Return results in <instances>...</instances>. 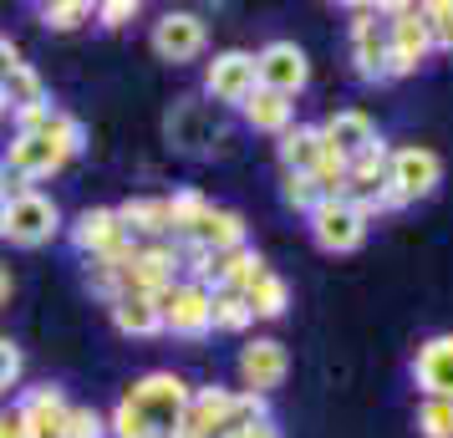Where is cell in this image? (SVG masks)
<instances>
[{"mask_svg": "<svg viewBox=\"0 0 453 438\" xmlns=\"http://www.w3.org/2000/svg\"><path fill=\"white\" fill-rule=\"evenodd\" d=\"M240 112H245V123L255 133H270V138H286L290 127H296V103L290 97H275L265 87H255L245 103H240Z\"/></svg>", "mask_w": 453, "mask_h": 438, "instance_id": "ffe728a7", "label": "cell"}, {"mask_svg": "<svg viewBox=\"0 0 453 438\" xmlns=\"http://www.w3.org/2000/svg\"><path fill=\"white\" fill-rule=\"evenodd\" d=\"M62 438H107L103 413H92V408H66V418H62Z\"/></svg>", "mask_w": 453, "mask_h": 438, "instance_id": "1f68e13d", "label": "cell"}, {"mask_svg": "<svg viewBox=\"0 0 453 438\" xmlns=\"http://www.w3.org/2000/svg\"><path fill=\"white\" fill-rule=\"evenodd\" d=\"M16 377H21V347L11 336H0V393L16 388Z\"/></svg>", "mask_w": 453, "mask_h": 438, "instance_id": "d6a6232c", "label": "cell"}, {"mask_svg": "<svg viewBox=\"0 0 453 438\" xmlns=\"http://www.w3.org/2000/svg\"><path fill=\"white\" fill-rule=\"evenodd\" d=\"M118 219H123V230L138 240V234H148V240H158V234H168L173 225H168V199H127L123 209H118Z\"/></svg>", "mask_w": 453, "mask_h": 438, "instance_id": "603a6c76", "label": "cell"}, {"mask_svg": "<svg viewBox=\"0 0 453 438\" xmlns=\"http://www.w3.org/2000/svg\"><path fill=\"white\" fill-rule=\"evenodd\" d=\"M0 92H5V107H11V112H26V107H42V103H46L42 77H36V72H31L26 62L16 66L5 82H0Z\"/></svg>", "mask_w": 453, "mask_h": 438, "instance_id": "d4e9b609", "label": "cell"}, {"mask_svg": "<svg viewBox=\"0 0 453 438\" xmlns=\"http://www.w3.org/2000/svg\"><path fill=\"white\" fill-rule=\"evenodd\" d=\"M423 21H428L433 51H453V0H433V5H423Z\"/></svg>", "mask_w": 453, "mask_h": 438, "instance_id": "f546056e", "label": "cell"}, {"mask_svg": "<svg viewBox=\"0 0 453 438\" xmlns=\"http://www.w3.org/2000/svg\"><path fill=\"white\" fill-rule=\"evenodd\" d=\"M204 214H209V199L199 194V188H184V194H173V199H168V225H173L179 240H188V230H194Z\"/></svg>", "mask_w": 453, "mask_h": 438, "instance_id": "484cf974", "label": "cell"}, {"mask_svg": "<svg viewBox=\"0 0 453 438\" xmlns=\"http://www.w3.org/2000/svg\"><path fill=\"white\" fill-rule=\"evenodd\" d=\"M16 194H21V188H11L5 179H0V230H5V209H11V199H16Z\"/></svg>", "mask_w": 453, "mask_h": 438, "instance_id": "74e56055", "label": "cell"}, {"mask_svg": "<svg viewBox=\"0 0 453 438\" xmlns=\"http://www.w3.org/2000/svg\"><path fill=\"white\" fill-rule=\"evenodd\" d=\"M204 92L214 103H245L255 92V57L250 51H219L214 62L204 66Z\"/></svg>", "mask_w": 453, "mask_h": 438, "instance_id": "5bb4252c", "label": "cell"}, {"mask_svg": "<svg viewBox=\"0 0 453 438\" xmlns=\"http://www.w3.org/2000/svg\"><path fill=\"white\" fill-rule=\"evenodd\" d=\"M16 66H21V51H16V42H11V36H0V82H5Z\"/></svg>", "mask_w": 453, "mask_h": 438, "instance_id": "e575fe53", "label": "cell"}, {"mask_svg": "<svg viewBox=\"0 0 453 438\" xmlns=\"http://www.w3.org/2000/svg\"><path fill=\"white\" fill-rule=\"evenodd\" d=\"M158 311H164V332L184 336V342H204L214 332V291H204L199 280H179L173 291H164Z\"/></svg>", "mask_w": 453, "mask_h": 438, "instance_id": "277c9868", "label": "cell"}, {"mask_svg": "<svg viewBox=\"0 0 453 438\" xmlns=\"http://www.w3.org/2000/svg\"><path fill=\"white\" fill-rule=\"evenodd\" d=\"M72 153H82V123L62 112L51 133H16V143L5 148V173H16L26 184L31 179H51Z\"/></svg>", "mask_w": 453, "mask_h": 438, "instance_id": "6da1fadb", "label": "cell"}, {"mask_svg": "<svg viewBox=\"0 0 453 438\" xmlns=\"http://www.w3.org/2000/svg\"><path fill=\"white\" fill-rule=\"evenodd\" d=\"M66 408H72V403L62 397V388L46 382V388H31V393L21 397L16 413H21V423H26V438H62Z\"/></svg>", "mask_w": 453, "mask_h": 438, "instance_id": "e0dca14e", "label": "cell"}, {"mask_svg": "<svg viewBox=\"0 0 453 438\" xmlns=\"http://www.w3.org/2000/svg\"><path fill=\"white\" fill-rule=\"evenodd\" d=\"M255 311L245 306V296L234 291H214V332H245Z\"/></svg>", "mask_w": 453, "mask_h": 438, "instance_id": "83f0119b", "label": "cell"}, {"mask_svg": "<svg viewBox=\"0 0 453 438\" xmlns=\"http://www.w3.org/2000/svg\"><path fill=\"white\" fill-rule=\"evenodd\" d=\"M443 184V158L433 153V148H397L388 158V188L397 204H418V199H428L433 188Z\"/></svg>", "mask_w": 453, "mask_h": 438, "instance_id": "8992f818", "label": "cell"}, {"mask_svg": "<svg viewBox=\"0 0 453 438\" xmlns=\"http://www.w3.org/2000/svg\"><path fill=\"white\" fill-rule=\"evenodd\" d=\"M306 219H311V240L326 255H351L367 240V214L351 204V199H321Z\"/></svg>", "mask_w": 453, "mask_h": 438, "instance_id": "5b68a950", "label": "cell"}, {"mask_svg": "<svg viewBox=\"0 0 453 438\" xmlns=\"http://www.w3.org/2000/svg\"><path fill=\"white\" fill-rule=\"evenodd\" d=\"M351 62H357L362 82H388V21H382V5H357Z\"/></svg>", "mask_w": 453, "mask_h": 438, "instance_id": "9c48e42d", "label": "cell"}, {"mask_svg": "<svg viewBox=\"0 0 453 438\" xmlns=\"http://www.w3.org/2000/svg\"><path fill=\"white\" fill-rule=\"evenodd\" d=\"M82 21H92V5H82V0H57V5H42V26H46V31H77Z\"/></svg>", "mask_w": 453, "mask_h": 438, "instance_id": "f1b7e54d", "label": "cell"}, {"mask_svg": "<svg viewBox=\"0 0 453 438\" xmlns=\"http://www.w3.org/2000/svg\"><path fill=\"white\" fill-rule=\"evenodd\" d=\"M188 393H194V388H188L184 377L148 373V377H138L123 397L148 418V428H153L158 438H173L179 434V418H184V408H188Z\"/></svg>", "mask_w": 453, "mask_h": 438, "instance_id": "7a4b0ae2", "label": "cell"}, {"mask_svg": "<svg viewBox=\"0 0 453 438\" xmlns=\"http://www.w3.org/2000/svg\"><path fill=\"white\" fill-rule=\"evenodd\" d=\"M311 82V62L296 42H270L255 51V87H265L275 97H296Z\"/></svg>", "mask_w": 453, "mask_h": 438, "instance_id": "ba28073f", "label": "cell"}, {"mask_svg": "<svg viewBox=\"0 0 453 438\" xmlns=\"http://www.w3.org/2000/svg\"><path fill=\"white\" fill-rule=\"evenodd\" d=\"M57 225H62V214H57V204L46 199V194H36V188H21L16 199H11V209H5V240L11 245H21V250H36V245H46L51 234H57Z\"/></svg>", "mask_w": 453, "mask_h": 438, "instance_id": "52a82bcc", "label": "cell"}, {"mask_svg": "<svg viewBox=\"0 0 453 438\" xmlns=\"http://www.w3.org/2000/svg\"><path fill=\"white\" fill-rule=\"evenodd\" d=\"M234 434V393L229 388H199L188 393V408L179 418L173 438H229Z\"/></svg>", "mask_w": 453, "mask_h": 438, "instance_id": "30bf717a", "label": "cell"}, {"mask_svg": "<svg viewBox=\"0 0 453 438\" xmlns=\"http://www.w3.org/2000/svg\"><path fill=\"white\" fill-rule=\"evenodd\" d=\"M168 143L184 148V153H209V143H219V123H214V112H209L204 103L184 97V103L168 112Z\"/></svg>", "mask_w": 453, "mask_h": 438, "instance_id": "9a60e30c", "label": "cell"}, {"mask_svg": "<svg viewBox=\"0 0 453 438\" xmlns=\"http://www.w3.org/2000/svg\"><path fill=\"white\" fill-rule=\"evenodd\" d=\"M209 31L199 16H188V11H168L164 21H153V51L164 57V62H194L199 51H204Z\"/></svg>", "mask_w": 453, "mask_h": 438, "instance_id": "7c38bea8", "label": "cell"}, {"mask_svg": "<svg viewBox=\"0 0 453 438\" xmlns=\"http://www.w3.org/2000/svg\"><path fill=\"white\" fill-rule=\"evenodd\" d=\"M412 377L423 397H453V336H433L418 347V362H412Z\"/></svg>", "mask_w": 453, "mask_h": 438, "instance_id": "ac0fdd59", "label": "cell"}, {"mask_svg": "<svg viewBox=\"0 0 453 438\" xmlns=\"http://www.w3.org/2000/svg\"><path fill=\"white\" fill-rule=\"evenodd\" d=\"M112 327L123 336H158L164 332V311L148 296H118L112 301Z\"/></svg>", "mask_w": 453, "mask_h": 438, "instance_id": "44dd1931", "label": "cell"}, {"mask_svg": "<svg viewBox=\"0 0 453 438\" xmlns=\"http://www.w3.org/2000/svg\"><path fill=\"white\" fill-rule=\"evenodd\" d=\"M418 434L423 438H453V397H423V408H418Z\"/></svg>", "mask_w": 453, "mask_h": 438, "instance_id": "4316f807", "label": "cell"}, {"mask_svg": "<svg viewBox=\"0 0 453 438\" xmlns=\"http://www.w3.org/2000/svg\"><path fill=\"white\" fill-rule=\"evenodd\" d=\"M184 245H194V250H204V255L240 250V245H245V219H240L234 209H214V204H209V214L188 230Z\"/></svg>", "mask_w": 453, "mask_h": 438, "instance_id": "d6986e66", "label": "cell"}, {"mask_svg": "<svg viewBox=\"0 0 453 438\" xmlns=\"http://www.w3.org/2000/svg\"><path fill=\"white\" fill-rule=\"evenodd\" d=\"M290 373V357L275 336H255L245 352H240V377H245V393H275Z\"/></svg>", "mask_w": 453, "mask_h": 438, "instance_id": "4fadbf2b", "label": "cell"}, {"mask_svg": "<svg viewBox=\"0 0 453 438\" xmlns=\"http://www.w3.org/2000/svg\"><path fill=\"white\" fill-rule=\"evenodd\" d=\"M138 16V0H107L103 11H97V21L107 26V31H118V26H127Z\"/></svg>", "mask_w": 453, "mask_h": 438, "instance_id": "836d02e7", "label": "cell"}, {"mask_svg": "<svg viewBox=\"0 0 453 438\" xmlns=\"http://www.w3.org/2000/svg\"><path fill=\"white\" fill-rule=\"evenodd\" d=\"M11 291H16V280H11V271H5V265H0V306L11 301Z\"/></svg>", "mask_w": 453, "mask_h": 438, "instance_id": "f35d334b", "label": "cell"}, {"mask_svg": "<svg viewBox=\"0 0 453 438\" xmlns=\"http://www.w3.org/2000/svg\"><path fill=\"white\" fill-rule=\"evenodd\" d=\"M321 143L331 148V153H342V158H357V153H367L372 143H377V127H372L367 112H357V107H347V112H331L326 123H321Z\"/></svg>", "mask_w": 453, "mask_h": 438, "instance_id": "2e32d148", "label": "cell"}, {"mask_svg": "<svg viewBox=\"0 0 453 438\" xmlns=\"http://www.w3.org/2000/svg\"><path fill=\"white\" fill-rule=\"evenodd\" d=\"M229 438H280V428H275V423H255V428H240V434H229Z\"/></svg>", "mask_w": 453, "mask_h": 438, "instance_id": "8d00e7d4", "label": "cell"}, {"mask_svg": "<svg viewBox=\"0 0 453 438\" xmlns=\"http://www.w3.org/2000/svg\"><path fill=\"white\" fill-rule=\"evenodd\" d=\"M382 16H392L388 21V82L392 77H412L433 57L423 5H382Z\"/></svg>", "mask_w": 453, "mask_h": 438, "instance_id": "3957f363", "label": "cell"}, {"mask_svg": "<svg viewBox=\"0 0 453 438\" xmlns=\"http://www.w3.org/2000/svg\"><path fill=\"white\" fill-rule=\"evenodd\" d=\"M5 112H11V107H5V92H0V118H5Z\"/></svg>", "mask_w": 453, "mask_h": 438, "instance_id": "ab89813d", "label": "cell"}, {"mask_svg": "<svg viewBox=\"0 0 453 438\" xmlns=\"http://www.w3.org/2000/svg\"><path fill=\"white\" fill-rule=\"evenodd\" d=\"M0 438H26V423L16 408H0Z\"/></svg>", "mask_w": 453, "mask_h": 438, "instance_id": "d590c367", "label": "cell"}, {"mask_svg": "<svg viewBox=\"0 0 453 438\" xmlns=\"http://www.w3.org/2000/svg\"><path fill=\"white\" fill-rule=\"evenodd\" d=\"M280 164H286V173H311V168L321 164V153H326V148H321V127H290L286 138H280Z\"/></svg>", "mask_w": 453, "mask_h": 438, "instance_id": "7402d4cb", "label": "cell"}, {"mask_svg": "<svg viewBox=\"0 0 453 438\" xmlns=\"http://www.w3.org/2000/svg\"><path fill=\"white\" fill-rule=\"evenodd\" d=\"M280 199H286L290 209L311 214V209L321 204V188H316V179H311V173H286V179H280Z\"/></svg>", "mask_w": 453, "mask_h": 438, "instance_id": "4dcf8cb0", "label": "cell"}, {"mask_svg": "<svg viewBox=\"0 0 453 438\" xmlns=\"http://www.w3.org/2000/svg\"><path fill=\"white\" fill-rule=\"evenodd\" d=\"M179 250L173 245H138V255L127 260L123 271V296H148V301H158L164 291H173L179 280Z\"/></svg>", "mask_w": 453, "mask_h": 438, "instance_id": "8fae6325", "label": "cell"}, {"mask_svg": "<svg viewBox=\"0 0 453 438\" xmlns=\"http://www.w3.org/2000/svg\"><path fill=\"white\" fill-rule=\"evenodd\" d=\"M286 301H290V286L275 271H260L255 280H250V291H245V306L255 316H280L286 311Z\"/></svg>", "mask_w": 453, "mask_h": 438, "instance_id": "cb8c5ba5", "label": "cell"}]
</instances>
